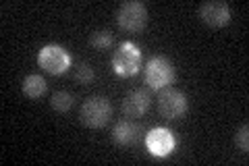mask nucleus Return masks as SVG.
<instances>
[{"label":"nucleus","mask_w":249,"mask_h":166,"mask_svg":"<svg viewBox=\"0 0 249 166\" xmlns=\"http://www.w3.org/2000/svg\"><path fill=\"white\" fill-rule=\"evenodd\" d=\"M46 90H48V83H46V79L42 75H27L25 81H23V93H25L27 98L36 100V98H42Z\"/></svg>","instance_id":"nucleus-11"},{"label":"nucleus","mask_w":249,"mask_h":166,"mask_svg":"<svg viewBox=\"0 0 249 166\" xmlns=\"http://www.w3.org/2000/svg\"><path fill=\"white\" fill-rule=\"evenodd\" d=\"M73 79H75L77 83H81V85H89L93 79H96V73H93V69H91L85 60H79V62L75 65Z\"/></svg>","instance_id":"nucleus-14"},{"label":"nucleus","mask_w":249,"mask_h":166,"mask_svg":"<svg viewBox=\"0 0 249 166\" xmlns=\"http://www.w3.org/2000/svg\"><path fill=\"white\" fill-rule=\"evenodd\" d=\"M199 17L210 27H224L231 21V9L222 0H210L199 4Z\"/></svg>","instance_id":"nucleus-8"},{"label":"nucleus","mask_w":249,"mask_h":166,"mask_svg":"<svg viewBox=\"0 0 249 166\" xmlns=\"http://www.w3.org/2000/svg\"><path fill=\"white\" fill-rule=\"evenodd\" d=\"M116 21H119V27L129 31V34H135V31H142L147 25V9L143 2H137V0H131V2L121 4L119 13H116Z\"/></svg>","instance_id":"nucleus-4"},{"label":"nucleus","mask_w":249,"mask_h":166,"mask_svg":"<svg viewBox=\"0 0 249 166\" xmlns=\"http://www.w3.org/2000/svg\"><path fill=\"white\" fill-rule=\"evenodd\" d=\"M175 65L168 56H152L143 69V79L152 90H164L175 81Z\"/></svg>","instance_id":"nucleus-2"},{"label":"nucleus","mask_w":249,"mask_h":166,"mask_svg":"<svg viewBox=\"0 0 249 166\" xmlns=\"http://www.w3.org/2000/svg\"><path fill=\"white\" fill-rule=\"evenodd\" d=\"M112 69L123 77L135 75L142 69V50L133 42H123L112 54Z\"/></svg>","instance_id":"nucleus-3"},{"label":"nucleus","mask_w":249,"mask_h":166,"mask_svg":"<svg viewBox=\"0 0 249 166\" xmlns=\"http://www.w3.org/2000/svg\"><path fill=\"white\" fill-rule=\"evenodd\" d=\"M79 118L85 127L89 129H102L112 118V104L102 96L88 98L79 108Z\"/></svg>","instance_id":"nucleus-1"},{"label":"nucleus","mask_w":249,"mask_h":166,"mask_svg":"<svg viewBox=\"0 0 249 166\" xmlns=\"http://www.w3.org/2000/svg\"><path fill=\"white\" fill-rule=\"evenodd\" d=\"M142 139V129H139L137 123H131V121H119L112 129V141L116 146H123V148H129V146H135L137 141Z\"/></svg>","instance_id":"nucleus-10"},{"label":"nucleus","mask_w":249,"mask_h":166,"mask_svg":"<svg viewBox=\"0 0 249 166\" xmlns=\"http://www.w3.org/2000/svg\"><path fill=\"white\" fill-rule=\"evenodd\" d=\"M235 144H237V148L241 149V152H249V125L247 123H243L239 127V131H237V135H235Z\"/></svg>","instance_id":"nucleus-15"},{"label":"nucleus","mask_w":249,"mask_h":166,"mask_svg":"<svg viewBox=\"0 0 249 166\" xmlns=\"http://www.w3.org/2000/svg\"><path fill=\"white\" fill-rule=\"evenodd\" d=\"M158 108L164 118H181L187 112V96L177 88H164L158 96Z\"/></svg>","instance_id":"nucleus-6"},{"label":"nucleus","mask_w":249,"mask_h":166,"mask_svg":"<svg viewBox=\"0 0 249 166\" xmlns=\"http://www.w3.org/2000/svg\"><path fill=\"white\" fill-rule=\"evenodd\" d=\"M152 104V96L147 90H131L123 100V112L127 116H143Z\"/></svg>","instance_id":"nucleus-9"},{"label":"nucleus","mask_w":249,"mask_h":166,"mask_svg":"<svg viewBox=\"0 0 249 166\" xmlns=\"http://www.w3.org/2000/svg\"><path fill=\"white\" fill-rule=\"evenodd\" d=\"M50 106L56 110V112L65 114V112H69V110H71V106H73V96H71L69 92L60 90V92H56V93H54V96L50 98Z\"/></svg>","instance_id":"nucleus-12"},{"label":"nucleus","mask_w":249,"mask_h":166,"mask_svg":"<svg viewBox=\"0 0 249 166\" xmlns=\"http://www.w3.org/2000/svg\"><path fill=\"white\" fill-rule=\"evenodd\" d=\"M37 62H40V67L46 71V73L60 75L71 67V56H69L67 50L60 48V46L48 44L40 50V54H37Z\"/></svg>","instance_id":"nucleus-5"},{"label":"nucleus","mask_w":249,"mask_h":166,"mask_svg":"<svg viewBox=\"0 0 249 166\" xmlns=\"http://www.w3.org/2000/svg\"><path fill=\"white\" fill-rule=\"evenodd\" d=\"M145 146H147V149H150L154 156L164 158V156H168V154L175 152V148H177V137H175V133L170 131V129L158 127V129H152V131L145 135Z\"/></svg>","instance_id":"nucleus-7"},{"label":"nucleus","mask_w":249,"mask_h":166,"mask_svg":"<svg viewBox=\"0 0 249 166\" xmlns=\"http://www.w3.org/2000/svg\"><path fill=\"white\" fill-rule=\"evenodd\" d=\"M114 42V36L110 34L108 29H100V31H93V34L89 36V46L96 50H106L110 48Z\"/></svg>","instance_id":"nucleus-13"}]
</instances>
